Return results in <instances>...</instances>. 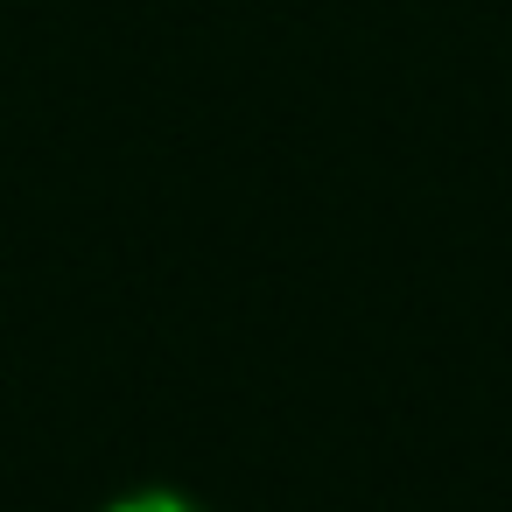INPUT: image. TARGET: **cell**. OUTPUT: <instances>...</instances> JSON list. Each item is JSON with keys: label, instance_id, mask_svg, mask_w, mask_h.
<instances>
[{"label": "cell", "instance_id": "cell-1", "mask_svg": "<svg viewBox=\"0 0 512 512\" xmlns=\"http://www.w3.org/2000/svg\"><path fill=\"white\" fill-rule=\"evenodd\" d=\"M106 512H204V505L183 498V491H134V498H120V505H106Z\"/></svg>", "mask_w": 512, "mask_h": 512}]
</instances>
